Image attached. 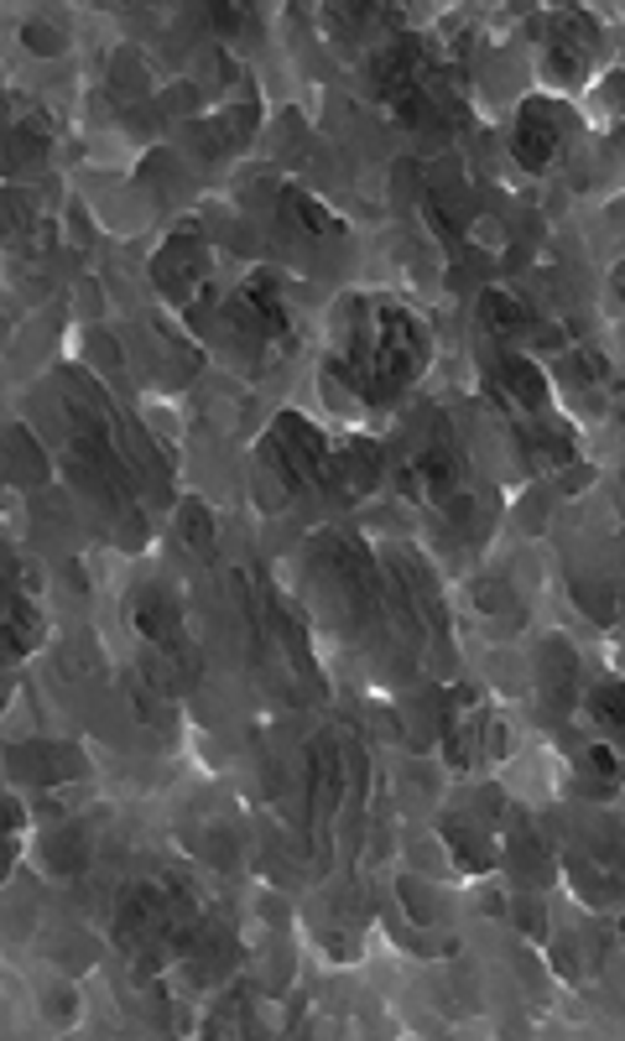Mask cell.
I'll use <instances>...</instances> for the list:
<instances>
[{
  "mask_svg": "<svg viewBox=\"0 0 625 1041\" xmlns=\"http://www.w3.org/2000/svg\"><path fill=\"white\" fill-rule=\"evenodd\" d=\"M428 365V329L396 303H376L355 323V339L339 359V376L360 391L365 402H391L402 385L422 376Z\"/></svg>",
  "mask_w": 625,
  "mask_h": 1041,
  "instance_id": "6da1fadb",
  "label": "cell"
},
{
  "mask_svg": "<svg viewBox=\"0 0 625 1041\" xmlns=\"http://www.w3.org/2000/svg\"><path fill=\"white\" fill-rule=\"evenodd\" d=\"M271 458L282 464V474H287L292 490L318 485V479H329V474H334V458H329L323 432H318L308 417H297V412H282V417L271 422Z\"/></svg>",
  "mask_w": 625,
  "mask_h": 1041,
  "instance_id": "7a4b0ae2",
  "label": "cell"
},
{
  "mask_svg": "<svg viewBox=\"0 0 625 1041\" xmlns=\"http://www.w3.org/2000/svg\"><path fill=\"white\" fill-rule=\"evenodd\" d=\"M131 620H136V630H142L162 657H172V662L183 666V677H193V646H188V630H183V615H177V604H172L168 593L146 589L136 593V604H131Z\"/></svg>",
  "mask_w": 625,
  "mask_h": 1041,
  "instance_id": "3957f363",
  "label": "cell"
},
{
  "mask_svg": "<svg viewBox=\"0 0 625 1041\" xmlns=\"http://www.w3.org/2000/svg\"><path fill=\"white\" fill-rule=\"evenodd\" d=\"M151 271H157V286L168 292L172 303H188L193 292L204 286V271H209V256H204V240H198V230L183 224V230L162 245V256H157Z\"/></svg>",
  "mask_w": 625,
  "mask_h": 1041,
  "instance_id": "277c9868",
  "label": "cell"
},
{
  "mask_svg": "<svg viewBox=\"0 0 625 1041\" xmlns=\"http://www.w3.org/2000/svg\"><path fill=\"white\" fill-rule=\"evenodd\" d=\"M230 323L250 339H287V308L277 297V282L271 277H250V282L235 292L230 303Z\"/></svg>",
  "mask_w": 625,
  "mask_h": 1041,
  "instance_id": "5b68a950",
  "label": "cell"
},
{
  "mask_svg": "<svg viewBox=\"0 0 625 1041\" xmlns=\"http://www.w3.org/2000/svg\"><path fill=\"white\" fill-rule=\"evenodd\" d=\"M516 162L527 172H548L557 162V146H563V125H557L553 105L548 99H527L522 120H516Z\"/></svg>",
  "mask_w": 625,
  "mask_h": 1041,
  "instance_id": "8992f818",
  "label": "cell"
},
{
  "mask_svg": "<svg viewBox=\"0 0 625 1041\" xmlns=\"http://www.w3.org/2000/svg\"><path fill=\"white\" fill-rule=\"evenodd\" d=\"M339 797H344V766H339V750L329 745V739H318L312 756H308V823H312V833H318V844H323L329 818L339 812Z\"/></svg>",
  "mask_w": 625,
  "mask_h": 1041,
  "instance_id": "52a82bcc",
  "label": "cell"
},
{
  "mask_svg": "<svg viewBox=\"0 0 625 1041\" xmlns=\"http://www.w3.org/2000/svg\"><path fill=\"white\" fill-rule=\"evenodd\" d=\"M574 687H578L574 651H568V640H553V646L542 651V693H548V703H553L557 713H568L574 709Z\"/></svg>",
  "mask_w": 625,
  "mask_h": 1041,
  "instance_id": "ba28073f",
  "label": "cell"
},
{
  "mask_svg": "<svg viewBox=\"0 0 625 1041\" xmlns=\"http://www.w3.org/2000/svg\"><path fill=\"white\" fill-rule=\"evenodd\" d=\"M334 474L344 479V490H350V495H360V490H370V485L381 479V449H376L370 438L344 443V449L334 453Z\"/></svg>",
  "mask_w": 625,
  "mask_h": 1041,
  "instance_id": "9c48e42d",
  "label": "cell"
},
{
  "mask_svg": "<svg viewBox=\"0 0 625 1041\" xmlns=\"http://www.w3.org/2000/svg\"><path fill=\"white\" fill-rule=\"evenodd\" d=\"M454 485H458V464L449 449H428L407 474L412 495H454Z\"/></svg>",
  "mask_w": 625,
  "mask_h": 1041,
  "instance_id": "30bf717a",
  "label": "cell"
},
{
  "mask_svg": "<svg viewBox=\"0 0 625 1041\" xmlns=\"http://www.w3.org/2000/svg\"><path fill=\"white\" fill-rule=\"evenodd\" d=\"M501 402L505 396H516L522 406H531V412H542L548 406V380H542V370L531 365V359H522V355H505L501 359Z\"/></svg>",
  "mask_w": 625,
  "mask_h": 1041,
  "instance_id": "8fae6325",
  "label": "cell"
},
{
  "mask_svg": "<svg viewBox=\"0 0 625 1041\" xmlns=\"http://www.w3.org/2000/svg\"><path fill=\"white\" fill-rule=\"evenodd\" d=\"M396 578H402V589H407L402 599H407L412 610H422L433 630H443V604H438V589H433V578H428V568H422L417 558H396Z\"/></svg>",
  "mask_w": 625,
  "mask_h": 1041,
  "instance_id": "7c38bea8",
  "label": "cell"
},
{
  "mask_svg": "<svg viewBox=\"0 0 625 1041\" xmlns=\"http://www.w3.org/2000/svg\"><path fill=\"white\" fill-rule=\"evenodd\" d=\"M480 323L490 333H522L531 323V313L522 297H511V292H501V286H490V292H480Z\"/></svg>",
  "mask_w": 625,
  "mask_h": 1041,
  "instance_id": "4fadbf2b",
  "label": "cell"
},
{
  "mask_svg": "<svg viewBox=\"0 0 625 1041\" xmlns=\"http://www.w3.org/2000/svg\"><path fill=\"white\" fill-rule=\"evenodd\" d=\"M32 646H42V615L26 604L22 593H11V604H5V651L26 657Z\"/></svg>",
  "mask_w": 625,
  "mask_h": 1041,
  "instance_id": "5bb4252c",
  "label": "cell"
},
{
  "mask_svg": "<svg viewBox=\"0 0 625 1041\" xmlns=\"http://www.w3.org/2000/svg\"><path fill=\"white\" fill-rule=\"evenodd\" d=\"M282 213H287L292 224L303 230V235H312V240H323V235H339V219L323 204H312L308 193H297V188H287L282 193Z\"/></svg>",
  "mask_w": 625,
  "mask_h": 1041,
  "instance_id": "9a60e30c",
  "label": "cell"
},
{
  "mask_svg": "<svg viewBox=\"0 0 625 1041\" xmlns=\"http://www.w3.org/2000/svg\"><path fill=\"white\" fill-rule=\"evenodd\" d=\"M443 838H449V849H454V859L464 865V870H475V875H480V870H490V865H495V859H490V838H485V833H475L469 823H449V829H443Z\"/></svg>",
  "mask_w": 625,
  "mask_h": 1041,
  "instance_id": "2e32d148",
  "label": "cell"
},
{
  "mask_svg": "<svg viewBox=\"0 0 625 1041\" xmlns=\"http://www.w3.org/2000/svg\"><path fill=\"white\" fill-rule=\"evenodd\" d=\"M177 516H183V520H177L183 542H188L193 552H198V558H209V552H215V520H209V511H204L198 500H188V505H183Z\"/></svg>",
  "mask_w": 625,
  "mask_h": 1041,
  "instance_id": "e0dca14e",
  "label": "cell"
},
{
  "mask_svg": "<svg viewBox=\"0 0 625 1041\" xmlns=\"http://www.w3.org/2000/svg\"><path fill=\"white\" fill-rule=\"evenodd\" d=\"M589 713L604 730H625V683H600L589 687Z\"/></svg>",
  "mask_w": 625,
  "mask_h": 1041,
  "instance_id": "ac0fdd59",
  "label": "cell"
},
{
  "mask_svg": "<svg viewBox=\"0 0 625 1041\" xmlns=\"http://www.w3.org/2000/svg\"><path fill=\"white\" fill-rule=\"evenodd\" d=\"M522 443L537 464H574V449L557 438V432H522Z\"/></svg>",
  "mask_w": 625,
  "mask_h": 1041,
  "instance_id": "d6986e66",
  "label": "cell"
},
{
  "mask_svg": "<svg viewBox=\"0 0 625 1041\" xmlns=\"http://www.w3.org/2000/svg\"><path fill=\"white\" fill-rule=\"evenodd\" d=\"M563 370H568V380H578V385H584V380L595 385V380H604V355H595V350H574V355L563 359Z\"/></svg>",
  "mask_w": 625,
  "mask_h": 1041,
  "instance_id": "ffe728a7",
  "label": "cell"
},
{
  "mask_svg": "<svg viewBox=\"0 0 625 1041\" xmlns=\"http://www.w3.org/2000/svg\"><path fill=\"white\" fill-rule=\"evenodd\" d=\"M11 464H16L22 474H42V469H48V458H42L37 449H32V438H26L22 427L11 432Z\"/></svg>",
  "mask_w": 625,
  "mask_h": 1041,
  "instance_id": "44dd1931",
  "label": "cell"
},
{
  "mask_svg": "<svg viewBox=\"0 0 625 1041\" xmlns=\"http://www.w3.org/2000/svg\"><path fill=\"white\" fill-rule=\"evenodd\" d=\"M115 89H131V95L146 89V69L136 52H121V58H115Z\"/></svg>",
  "mask_w": 625,
  "mask_h": 1041,
  "instance_id": "7402d4cb",
  "label": "cell"
},
{
  "mask_svg": "<svg viewBox=\"0 0 625 1041\" xmlns=\"http://www.w3.org/2000/svg\"><path fill=\"white\" fill-rule=\"evenodd\" d=\"M475 599H480L485 615H501V610H511V604H516V599H511V589H505V584H495V578L475 584Z\"/></svg>",
  "mask_w": 625,
  "mask_h": 1041,
  "instance_id": "603a6c76",
  "label": "cell"
},
{
  "mask_svg": "<svg viewBox=\"0 0 625 1041\" xmlns=\"http://www.w3.org/2000/svg\"><path fill=\"white\" fill-rule=\"evenodd\" d=\"M396 891H402V901H407V911H412V917H417V922H433V906L422 901V896H428V891H417V880H402Z\"/></svg>",
  "mask_w": 625,
  "mask_h": 1041,
  "instance_id": "cb8c5ba5",
  "label": "cell"
},
{
  "mask_svg": "<svg viewBox=\"0 0 625 1041\" xmlns=\"http://www.w3.org/2000/svg\"><path fill=\"white\" fill-rule=\"evenodd\" d=\"M589 766H595V776H600V781L621 776V756H615V750H604V745H589Z\"/></svg>",
  "mask_w": 625,
  "mask_h": 1041,
  "instance_id": "d4e9b609",
  "label": "cell"
},
{
  "mask_svg": "<svg viewBox=\"0 0 625 1041\" xmlns=\"http://www.w3.org/2000/svg\"><path fill=\"white\" fill-rule=\"evenodd\" d=\"M578 599H584V610H595L600 620L615 615V610H610V604H615V593H610V589H584V584H578Z\"/></svg>",
  "mask_w": 625,
  "mask_h": 1041,
  "instance_id": "484cf974",
  "label": "cell"
},
{
  "mask_svg": "<svg viewBox=\"0 0 625 1041\" xmlns=\"http://www.w3.org/2000/svg\"><path fill=\"white\" fill-rule=\"evenodd\" d=\"M22 37H26V48H37V52H58V48H63V37H58L52 26H26Z\"/></svg>",
  "mask_w": 625,
  "mask_h": 1041,
  "instance_id": "4316f807",
  "label": "cell"
},
{
  "mask_svg": "<svg viewBox=\"0 0 625 1041\" xmlns=\"http://www.w3.org/2000/svg\"><path fill=\"white\" fill-rule=\"evenodd\" d=\"M615 297H621V303H625V260H621V266H615Z\"/></svg>",
  "mask_w": 625,
  "mask_h": 1041,
  "instance_id": "83f0119b",
  "label": "cell"
},
{
  "mask_svg": "<svg viewBox=\"0 0 625 1041\" xmlns=\"http://www.w3.org/2000/svg\"><path fill=\"white\" fill-rule=\"evenodd\" d=\"M621 943H625V917H621Z\"/></svg>",
  "mask_w": 625,
  "mask_h": 1041,
  "instance_id": "f1b7e54d",
  "label": "cell"
},
{
  "mask_svg": "<svg viewBox=\"0 0 625 1041\" xmlns=\"http://www.w3.org/2000/svg\"><path fill=\"white\" fill-rule=\"evenodd\" d=\"M621 417H625V406H621Z\"/></svg>",
  "mask_w": 625,
  "mask_h": 1041,
  "instance_id": "f546056e",
  "label": "cell"
}]
</instances>
